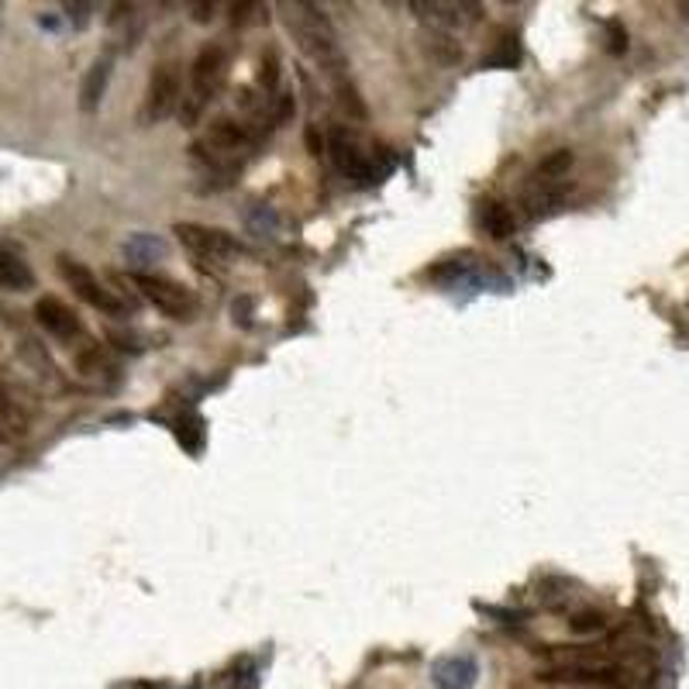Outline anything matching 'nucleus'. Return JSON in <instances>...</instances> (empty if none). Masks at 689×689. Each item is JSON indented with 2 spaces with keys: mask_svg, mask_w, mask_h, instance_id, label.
Returning a JSON list of instances; mask_svg holds the SVG:
<instances>
[{
  "mask_svg": "<svg viewBox=\"0 0 689 689\" xmlns=\"http://www.w3.org/2000/svg\"><path fill=\"white\" fill-rule=\"evenodd\" d=\"M286 24L294 31L297 46L314 59V66L328 77L332 83H342L348 80V59L342 52V42H338V31L332 24V18L324 14L317 4H289L286 8Z\"/></svg>",
  "mask_w": 689,
  "mask_h": 689,
  "instance_id": "f257e3e1",
  "label": "nucleus"
},
{
  "mask_svg": "<svg viewBox=\"0 0 689 689\" xmlns=\"http://www.w3.org/2000/svg\"><path fill=\"white\" fill-rule=\"evenodd\" d=\"M225 80H228V52L222 46H204L190 69V97L184 107V118L197 121L204 107L222 93Z\"/></svg>",
  "mask_w": 689,
  "mask_h": 689,
  "instance_id": "f03ea898",
  "label": "nucleus"
},
{
  "mask_svg": "<svg viewBox=\"0 0 689 689\" xmlns=\"http://www.w3.org/2000/svg\"><path fill=\"white\" fill-rule=\"evenodd\" d=\"M128 279H131V286L138 289V294L149 301L156 311H163L166 317L190 321L197 314V297L184 283L166 279V276H152V273H131Z\"/></svg>",
  "mask_w": 689,
  "mask_h": 689,
  "instance_id": "7ed1b4c3",
  "label": "nucleus"
},
{
  "mask_svg": "<svg viewBox=\"0 0 689 689\" xmlns=\"http://www.w3.org/2000/svg\"><path fill=\"white\" fill-rule=\"evenodd\" d=\"M56 266H59V276L66 279V286L72 289V294H77L83 304H90L93 311H100V314H111V317H121L125 311H128V304L115 294V289H107L80 259H72V256H59L56 259Z\"/></svg>",
  "mask_w": 689,
  "mask_h": 689,
  "instance_id": "20e7f679",
  "label": "nucleus"
},
{
  "mask_svg": "<svg viewBox=\"0 0 689 689\" xmlns=\"http://www.w3.org/2000/svg\"><path fill=\"white\" fill-rule=\"evenodd\" d=\"M328 152H332V163L338 166V173L348 176L352 184H358V187L376 184V176H380L376 156L366 152V145L358 141L355 131H348V128H332V135H328Z\"/></svg>",
  "mask_w": 689,
  "mask_h": 689,
  "instance_id": "39448f33",
  "label": "nucleus"
},
{
  "mask_svg": "<svg viewBox=\"0 0 689 689\" xmlns=\"http://www.w3.org/2000/svg\"><path fill=\"white\" fill-rule=\"evenodd\" d=\"M179 93H184V83H179V69L173 62L156 66L149 90H145V104H141V121L145 125H159L166 121L176 107H179Z\"/></svg>",
  "mask_w": 689,
  "mask_h": 689,
  "instance_id": "423d86ee",
  "label": "nucleus"
},
{
  "mask_svg": "<svg viewBox=\"0 0 689 689\" xmlns=\"http://www.w3.org/2000/svg\"><path fill=\"white\" fill-rule=\"evenodd\" d=\"M176 235L190 252H197L200 259H228L242 256V242L222 228H204V225H176Z\"/></svg>",
  "mask_w": 689,
  "mask_h": 689,
  "instance_id": "0eeeda50",
  "label": "nucleus"
},
{
  "mask_svg": "<svg viewBox=\"0 0 689 689\" xmlns=\"http://www.w3.org/2000/svg\"><path fill=\"white\" fill-rule=\"evenodd\" d=\"M538 679L545 682H603V686H628L624 669L607 666V662H565L552 666L545 672H538Z\"/></svg>",
  "mask_w": 689,
  "mask_h": 689,
  "instance_id": "6e6552de",
  "label": "nucleus"
},
{
  "mask_svg": "<svg viewBox=\"0 0 689 689\" xmlns=\"http://www.w3.org/2000/svg\"><path fill=\"white\" fill-rule=\"evenodd\" d=\"M35 321H39L52 338H62V342H72V338L83 335L80 317L72 314V307H66L59 297H42L39 304H35Z\"/></svg>",
  "mask_w": 689,
  "mask_h": 689,
  "instance_id": "1a4fd4ad",
  "label": "nucleus"
},
{
  "mask_svg": "<svg viewBox=\"0 0 689 689\" xmlns=\"http://www.w3.org/2000/svg\"><path fill=\"white\" fill-rule=\"evenodd\" d=\"M480 669L476 662L469 659V656H452V659H442L439 666H434L431 679L439 689H473Z\"/></svg>",
  "mask_w": 689,
  "mask_h": 689,
  "instance_id": "9d476101",
  "label": "nucleus"
},
{
  "mask_svg": "<svg viewBox=\"0 0 689 689\" xmlns=\"http://www.w3.org/2000/svg\"><path fill=\"white\" fill-rule=\"evenodd\" d=\"M111 66H115V56L107 52V56H100L87 69V80L80 87V107H83V111H97V107H100V100L107 93V83H111Z\"/></svg>",
  "mask_w": 689,
  "mask_h": 689,
  "instance_id": "9b49d317",
  "label": "nucleus"
},
{
  "mask_svg": "<svg viewBox=\"0 0 689 689\" xmlns=\"http://www.w3.org/2000/svg\"><path fill=\"white\" fill-rule=\"evenodd\" d=\"M35 286V273L31 266L18 256L14 248L0 245V289H11V294H24V289Z\"/></svg>",
  "mask_w": 689,
  "mask_h": 689,
  "instance_id": "f8f14e48",
  "label": "nucleus"
},
{
  "mask_svg": "<svg viewBox=\"0 0 689 689\" xmlns=\"http://www.w3.org/2000/svg\"><path fill=\"white\" fill-rule=\"evenodd\" d=\"M480 225H483V232H486L490 238L503 242V238H511V235L518 232V217H514V210L506 207V204L486 200V204L480 207Z\"/></svg>",
  "mask_w": 689,
  "mask_h": 689,
  "instance_id": "ddd939ff",
  "label": "nucleus"
},
{
  "mask_svg": "<svg viewBox=\"0 0 689 689\" xmlns=\"http://www.w3.org/2000/svg\"><path fill=\"white\" fill-rule=\"evenodd\" d=\"M0 424H4L8 431H14V434H24V427H28L24 411L18 407V401H14L11 390L4 383H0Z\"/></svg>",
  "mask_w": 689,
  "mask_h": 689,
  "instance_id": "4468645a",
  "label": "nucleus"
},
{
  "mask_svg": "<svg viewBox=\"0 0 689 689\" xmlns=\"http://www.w3.org/2000/svg\"><path fill=\"white\" fill-rule=\"evenodd\" d=\"M335 93H338V104L345 107L348 111V118H355V121H366V104H362V97H358V90L348 83V80H342V83H335Z\"/></svg>",
  "mask_w": 689,
  "mask_h": 689,
  "instance_id": "2eb2a0df",
  "label": "nucleus"
},
{
  "mask_svg": "<svg viewBox=\"0 0 689 689\" xmlns=\"http://www.w3.org/2000/svg\"><path fill=\"white\" fill-rule=\"evenodd\" d=\"M176 439H179V445H187L190 452H200V445H204V424H200V417L176 421Z\"/></svg>",
  "mask_w": 689,
  "mask_h": 689,
  "instance_id": "dca6fc26",
  "label": "nucleus"
},
{
  "mask_svg": "<svg viewBox=\"0 0 689 689\" xmlns=\"http://www.w3.org/2000/svg\"><path fill=\"white\" fill-rule=\"evenodd\" d=\"M518 62H521V46H518V39H511V35L500 42V49L493 56L483 59V66H503V69H514Z\"/></svg>",
  "mask_w": 689,
  "mask_h": 689,
  "instance_id": "f3484780",
  "label": "nucleus"
},
{
  "mask_svg": "<svg viewBox=\"0 0 689 689\" xmlns=\"http://www.w3.org/2000/svg\"><path fill=\"white\" fill-rule=\"evenodd\" d=\"M66 14H69V21L77 24V28L90 24V4H66Z\"/></svg>",
  "mask_w": 689,
  "mask_h": 689,
  "instance_id": "a211bd4d",
  "label": "nucleus"
},
{
  "mask_svg": "<svg viewBox=\"0 0 689 689\" xmlns=\"http://www.w3.org/2000/svg\"><path fill=\"white\" fill-rule=\"evenodd\" d=\"M572 628H575V631H600V628H603V618H600V613H583V618L572 621Z\"/></svg>",
  "mask_w": 689,
  "mask_h": 689,
  "instance_id": "6ab92c4d",
  "label": "nucleus"
},
{
  "mask_svg": "<svg viewBox=\"0 0 689 689\" xmlns=\"http://www.w3.org/2000/svg\"><path fill=\"white\" fill-rule=\"evenodd\" d=\"M214 18V4H194V21H210Z\"/></svg>",
  "mask_w": 689,
  "mask_h": 689,
  "instance_id": "aec40b11",
  "label": "nucleus"
},
{
  "mask_svg": "<svg viewBox=\"0 0 689 689\" xmlns=\"http://www.w3.org/2000/svg\"><path fill=\"white\" fill-rule=\"evenodd\" d=\"M679 11H682V14H686V18H689V4H682V8H679Z\"/></svg>",
  "mask_w": 689,
  "mask_h": 689,
  "instance_id": "412c9836",
  "label": "nucleus"
}]
</instances>
